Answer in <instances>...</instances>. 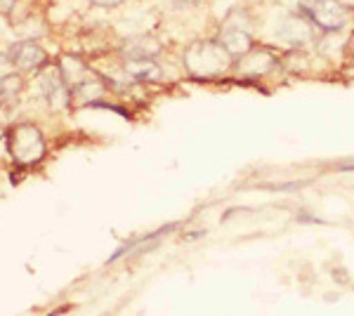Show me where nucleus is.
Here are the masks:
<instances>
[{"instance_id": "obj_1", "label": "nucleus", "mask_w": 354, "mask_h": 316, "mask_svg": "<svg viewBox=\"0 0 354 316\" xmlns=\"http://www.w3.org/2000/svg\"><path fill=\"white\" fill-rule=\"evenodd\" d=\"M232 62L220 40H196L185 50V68L194 78H218L232 66Z\"/></svg>"}, {"instance_id": "obj_2", "label": "nucleus", "mask_w": 354, "mask_h": 316, "mask_svg": "<svg viewBox=\"0 0 354 316\" xmlns=\"http://www.w3.org/2000/svg\"><path fill=\"white\" fill-rule=\"evenodd\" d=\"M220 45L230 53L232 59H239L255 48L253 45V19L245 10L236 8L222 19L220 26Z\"/></svg>"}, {"instance_id": "obj_3", "label": "nucleus", "mask_w": 354, "mask_h": 316, "mask_svg": "<svg viewBox=\"0 0 354 316\" xmlns=\"http://www.w3.org/2000/svg\"><path fill=\"white\" fill-rule=\"evenodd\" d=\"M300 12L310 17V21L319 28V33H335L350 26L352 10L342 0H302Z\"/></svg>"}, {"instance_id": "obj_4", "label": "nucleus", "mask_w": 354, "mask_h": 316, "mask_svg": "<svg viewBox=\"0 0 354 316\" xmlns=\"http://www.w3.org/2000/svg\"><path fill=\"white\" fill-rule=\"evenodd\" d=\"M8 149L21 165H33L45 156V140L33 123H19L8 132Z\"/></svg>"}, {"instance_id": "obj_5", "label": "nucleus", "mask_w": 354, "mask_h": 316, "mask_svg": "<svg viewBox=\"0 0 354 316\" xmlns=\"http://www.w3.org/2000/svg\"><path fill=\"white\" fill-rule=\"evenodd\" d=\"M317 36L319 28L312 24L310 17H305L302 12L286 15L279 24V38L290 48H307V45L317 43Z\"/></svg>"}, {"instance_id": "obj_6", "label": "nucleus", "mask_w": 354, "mask_h": 316, "mask_svg": "<svg viewBox=\"0 0 354 316\" xmlns=\"http://www.w3.org/2000/svg\"><path fill=\"white\" fill-rule=\"evenodd\" d=\"M279 66V57L270 48H253L236 59V73L241 78H265Z\"/></svg>"}, {"instance_id": "obj_7", "label": "nucleus", "mask_w": 354, "mask_h": 316, "mask_svg": "<svg viewBox=\"0 0 354 316\" xmlns=\"http://www.w3.org/2000/svg\"><path fill=\"white\" fill-rule=\"evenodd\" d=\"M41 83H43V95H45V100H48V106L53 109V111H62V109L68 106L73 95L59 66L45 68Z\"/></svg>"}, {"instance_id": "obj_8", "label": "nucleus", "mask_w": 354, "mask_h": 316, "mask_svg": "<svg viewBox=\"0 0 354 316\" xmlns=\"http://www.w3.org/2000/svg\"><path fill=\"white\" fill-rule=\"evenodd\" d=\"M8 59L12 62L17 68L21 71H38L48 64V55L41 45H36L33 40H21V43H15L10 48V55Z\"/></svg>"}, {"instance_id": "obj_9", "label": "nucleus", "mask_w": 354, "mask_h": 316, "mask_svg": "<svg viewBox=\"0 0 354 316\" xmlns=\"http://www.w3.org/2000/svg\"><path fill=\"white\" fill-rule=\"evenodd\" d=\"M161 43L153 40L151 36H135L125 40L123 45V55L128 59H153L156 55H161Z\"/></svg>"}, {"instance_id": "obj_10", "label": "nucleus", "mask_w": 354, "mask_h": 316, "mask_svg": "<svg viewBox=\"0 0 354 316\" xmlns=\"http://www.w3.org/2000/svg\"><path fill=\"white\" fill-rule=\"evenodd\" d=\"M125 73L135 80H142V83H156L163 76L161 66L153 59H128L125 62Z\"/></svg>"}, {"instance_id": "obj_11", "label": "nucleus", "mask_w": 354, "mask_h": 316, "mask_svg": "<svg viewBox=\"0 0 354 316\" xmlns=\"http://www.w3.org/2000/svg\"><path fill=\"white\" fill-rule=\"evenodd\" d=\"M102 93H104V85H102V80L93 76V73L71 88V95L76 97L78 102H83V104H90V102L100 100Z\"/></svg>"}, {"instance_id": "obj_12", "label": "nucleus", "mask_w": 354, "mask_h": 316, "mask_svg": "<svg viewBox=\"0 0 354 316\" xmlns=\"http://www.w3.org/2000/svg\"><path fill=\"white\" fill-rule=\"evenodd\" d=\"M24 90V80L17 73H8V76L0 78V106H8L17 102V97Z\"/></svg>"}, {"instance_id": "obj_13", "label": "nucleus", "mask_w": 354, "mask_h": 316, "mask_svg": "<svg viewBox=\"0 0 354 316\" xmlns=\"http://www.w3.org/2000/svg\"><path fill=\"white\" fill-rule=\"evenodd\" d=\"M17 0H0V15H10L12 12Z\"/></svg>"}, {"instance_id": "obj_14", "label": "nucleus", "mask_w": 354, "mask_h": 316, "mask_svg": "<svg viewBox=\"0 0 354 316\" xmlns=\"http://www.w3.org/2000/svg\"><path fill=\"white\" fill-rule=\"evenodd\" d=\"M95 5H102V8H113V5H121L123 0H90Z\"/></svg>"}, {"instance_id": "obj_15", "label": "nucleus", "mask_w": 354, "mask_h": 316, "mask_svg": "<svg viewBox=\"0 0 354 316\" xmlns=\"http://www.w3.org/2000/svg\"><path fill=\"white\" fill-rule=\"evenodd\" d=\"M5 135V113L0 111V137Z\"/></svg>"}, {"instance_id": "obj_16", "label": "nucleus", "mask_w": 354, "mask_h": 316, "mask_svg": "<svg viewBox=\"0 0 354 316\" xmlns=\"http://www.w3.org/2000/svg\"><path fill=\"white\" fill-rule=\"evenodd\" d=\"M350 53H352V57H354V33H352V38H350Z\"/></svg>"}, {"instance_id": "obj_17", "label": "nucleus", "mask_w": 354, "mask_h": 316, "mask_svg": "<svg viewBox=\"0 0 354 316\" xmlns=\"http://www.w3.org/2000/svg\"><path fill=\"white\" fill-rule=\"evenodd\" d=\"M0 62H3V55H0Z\"/></svg>"}, {"instance_id": "obj_18", "label": "nucleus", "mask_w": 354, "mask_h": 316, "mask_svg": "<svg viewBox=\"0 0 354 316\" xmlns=\"http://www.w3.org/2000/svg\"><path fill=\"white\" fill-rule=\"evenodd\" d=\"M342 3H345V0H342ZM350 3H354V0H350Z\"/></svg>"}]
</instances>
